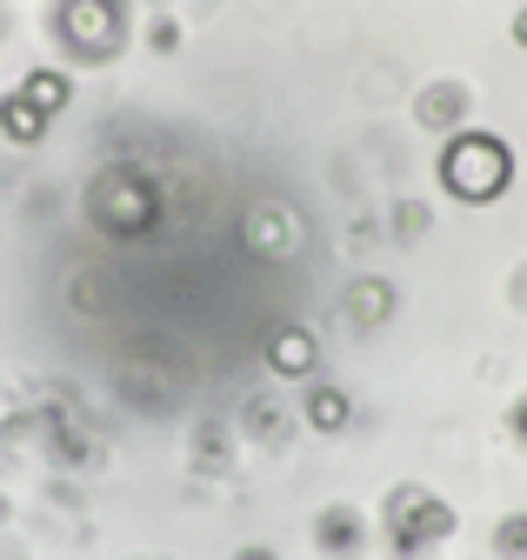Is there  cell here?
<instances>
[{"label":"cell","instance_id":"cell-15","mask_svg":"<svg viewBox=\"0 0 527 560\" xmlns=\"http://www.w3.org/2000/svg\"><path fill=\"white\" fill-rule=\"evenodd\" d=\"M494 553H501V560H527V514H501V527H494Z\"/></svg>","mask_w":527,"mask_h":560},{"label":"cell","instance_id":"cell-1","mask_svg":"<svg viewBox=\"0 0 527 560\" xmlns=\"http://www.w3.org/2000/svg\"><path fill=\"white\" fill-rule=\"evenodd\" d=\"M87 214H94V228L114 234V241H141V234H154V228L167 221V194H161L154 174H141V167L120 161V167L94 174V187H87Z\"/></svg>","mask_w":527,"mask_h":560},{"label":"cell","instance_id":"cell-14","mask_svg":"<svg viewBox=\"0 0 527 560\" xmlns=\"http://www.w3.org/2000/svg\"><path fill=\"white\" fill-rule=\"evenodd\" d=\"M21 94H27L34 107H47V114H60V107H68V101H74V81H68V74H60V67H34V74L21 81Z\"/></svg>","mask_w":527,"mask_h":560},{"label":"cell","instance_id":"cell-10","mask_svg":"<svg viewBox=\"0 0 527 560\" xmlns=\"http://www.w3.org/2000/svg\"><path fill=\"white\" fill-rule=\"evenodd\" d=\"M241 434H247V441H260V447H281V441L294 434V420H288V407H281V400L247 394V400H241Z\"/></svg>","mask_w":527,"mask_h":560},{"label":"cell","instance_id":"cell-9","mask_svg":"<svg viewBox=\"0 0 527 560\" xmlns=\"http://www.w3.org/2000/svg\"><path fill=\"white\" fill-rule=\"evenodd\" d=\"M301 420H307L314 434H341L348 420H354V394H348V387H335V381H307Z\"/></svg>","mask_w":527,"mask_h":560},{"label":"cell","instance_id":"cell-4","mask_svg":"<svg viewBox=\"0 0 527 560\" xmlns=\"http://www.w3.org/2000/svg\"><path fill=\"white\" fill-rule=\"evenodd\" d=\"M127 8L120 0H54V34L74 60H114L120 54Z\"/></svg>","mask_w":527,"mask_h":560},{"label":"cell","instance_id":"cell-21","mask_svg":"<svg viewBox=\"0 0 527 560\" xmlns=\"http://www.w3.org/2000/svg\"><path fill=\"white\" fill-rule=\"evenodd\" d=\"M514 307H527V273H514Z\"/></svg>","mask_w":527,"mask_h":560},{"label":"cell","instance_id":"cell-12","mask_svg":"<svg viewBox=\"0 0 527 560\" xmlns=\"http://www.w3.org/2000/svg\"><path fill=\"white\" fill-rule=\"evenodd\" d=\"M387 314H394V280L374 273V280H354V288H348V320L354 327H380Z\"/></svg>","mask_w":527,"mask_h":560},{"label":"cell","instance_id":"cell-20","mask_svg":"<svg viewBox=\"0 0 527 560\" xmlns=\"http://www.w3.org/2000/svg\"><path fill=\"white\" fill-rule=\"evenodd\" d=\"M514 47H527V8L514 14Z\"/></svg>","mask_w":527,"mask_h":560},{"label":"cell","instance_id":"cell-19","mask_svg":"<svg viewBox=\"0 0 527 560\" xmlns=\"http://www.w3.org/2000/svg\"><path fill=\"white\" fill-rule=\"evenodd\" d=\"M234 560H281V553H274V547H241Z\"/></svg>","mask_w":527,"mask_h":560},{"label":"cell","instance_id":"cell-11","mask_svg":"<svg viewBox=\"0 0 527 560\" xmlns=\"http://www.w3.org/2000/svg\"><path fill=\"white\" fill-rule=\"evenodd\" d=\"M47 120H54V114H47V107H34L21 88H14V94H0V133H8L14 148H34V140L47 133Z\"/></svg>","mask_w":527,"mask_h":560},{"label":"cell","instance_id":"cell-16","mask_svg":"<svg viewBox=\"0 0 527 560\" xmlns=\"http://www.w3.org/2000/svg\"><path fill=\"white\" fill-rule=\"evenodd\" d=\"M148 47H154V54H174V47H180V21H174V14H154V21H148Z\"/></svg>","mask_w":527,"mask_h":560},{"label":"cell","instance_id":"cell-6","mask_svg":"<svg viewBox=\"0 0 527 560\" xmlns=\"http://www.w3.org/2000/svg\"><path fill=\"white\" fill-rule=\"evenodd\" d=\"M268 368H274L281 381H314L320 340H314L307 327H274V334H268Z\"/></svg>","mask_w":527,"mask_h":560},{"label":"cell","instance_id":"cell-17","mask_svg":"<svg viewBox=\"0 0 527 560\" xmlns=\"http://www.w3.org/2000/svg\"><path fill=\"white\" fill-rule=\"evenodd\" d=\"M394 228H401V234H408V241H414V234H421V228H428V214H421V207H414V200H408V207H401V214H394Z\"/></svg>","mask_w":527,"mask_h":560},{"label":"cell","instance_id":"cell-7","mask_svg":"<svg viewBox=\"0 0 527 560\" xmlns=\"http://www.w3.org/2000/svg\"><path fill=\"white\" fill-rule=\"evenodd\" d=\"M468 107H475V101H468V88H460V81H434V88L414 94V120L434 127V133H460Z\"/></svg>","mask_w":527,"mask_h":560},{"label":"cell","instance_id":"cell-2","mask_svg":"<svg viewBox=\"0 0 527 560\" xmlns=\"http://www.w3.org/2000/svg\"><path fill=\"white\" fill-rule=\"evenodd\" d=\"M441 187L454 200H475V207L501 200L514 187V148H507L501 133H488V127L447 133V148H441Z\"/></svg>","mask_w":527,"mask_h":560},{"label":"cell","instance_id":"cell-8","mask_svg":"<svg viewBox=\"0 0 527 560\" xmlns=\"http://www.w3.org/2000/svg\"><path fill=\"white\" fill-rule=\"evenodd\" d=\"M247 247L260 254V260H281V254H294V221H288V207H274V200H260V207H247Z\"/></svg>","mask_w":527,"mask_h":560},{"label":"cell","instance_id":"cell-5","mask_svg":"<svg viewBox=\"0 0 527 560\" xmlns=\"http://www.w3.org/2000/svg\"><path fill=\"white\" fill-rule=\"evenodd\" d=\"M314 547H320L327 560H354V553L367 547V514L348 508V501L320 508V514H314Z\"/></svg>","mask_w":527,"mask_h":560},{"label":"cell","instance_id":"cell-3","mask_svg":"<svg viewBox=\"0 0 527 560\" xmlns=\"http://www.w3.org/2000/svg\"><path fill=\"white\" fill-rule=\"evenodd\" d=\"M380 534H387V553L394 560H428V547H441L454 534V508L428 487H394L387 508H380Z\"/></svg>","mask_w":527,"mask_h":560},{"label":"cell","instance_id":"cell-13","mask_svg":"<svg viewBox=\"0 0 527 560\" xmlns=\"http://www.w3.org/2000/svg\"><path fill=\"white\" fill-rule=\"evenodd\" d=\"M194 467L201 474H227L234 467V434L221 428V420H201V428H194Z\"/></svg>","mask_w":527,"mask_h":560},{"label":"cell","instance_id":"cell-18","mask_svg":"<svg viewBox=\"0 0 527 560\" xmlns=\"http://www.w3.org/2000/svg\"><path fill=\"white\" fill-rule=\"evenodd\" d=\"M507 434H514V441H527V400H514V407H507Z\"/></svg>","mask_w":527,"mask_h":560}]
</instances>
